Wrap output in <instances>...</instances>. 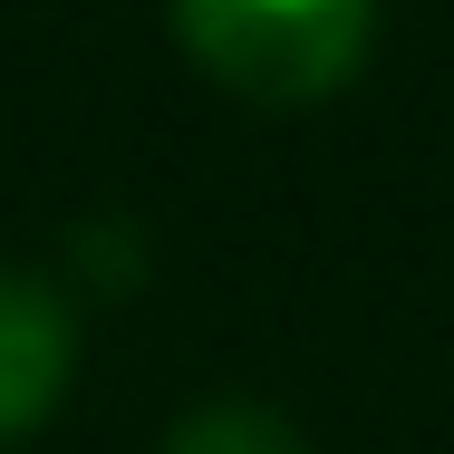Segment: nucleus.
Segmentation results:
<instances>
[{
    "label": "nucleus",
    "mask_w": 454,
    "mask_h": 454,
    "mask_svg": "<svg viewBox=\"0 0 454 454\" xmlns=\"http://www.w3.org/2000/svg\"><path fill=\"white\" fill-rule=\"evenodd\" d=\"M165 10L184 59L262 116L329 106L377 49V0H165Z\"/></svg>",
    "instance_id": "f257e3e1"
},
{
    "label": "nucleus",
    "mask_w": 454,
    "mask_h": 454,
    "mask_svg": "<svg viewBox=\"0 0 454 454\" xmlns=\"http://www.w3.org/2000/svg\"><path fill=\"white\" fill-rule=\"evenodd\" d=\"M78 387V300L49 271L0 262V445L39 435Z\"/></svg>",
    "instance_id": "f03ea898"
},
{
    "label": "nucleus",
    "mask_w": 454,
    "mask_h": 454,
    "mask_svg": "<svg viewBox=\"0 0 454 454\" xmlns=\"http://www.w3.org/2000/svg\"><path fill=\"white\" fill-rule=\"evenodd\" d=\"M165 454H309V435L262 396H203V406L175 416Z\"/></svg>",
    "instance_id": "7ed1b4c3"
}]
</instances>
